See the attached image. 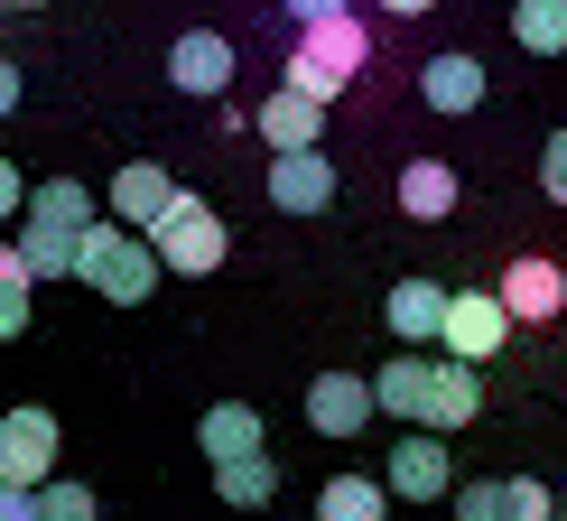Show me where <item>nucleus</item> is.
I'll return each mask as SVG.
<instances>
[{
  "instance_id": "nucleus-12",
  "label": "nucleus",
  "mask_w": 567,
  "mask_h": 521,
  "mask_svg": "<svg viewBox=\"0 0 567 521\" xmlns=\"http://www.w3.org/2000/svg\"><path fill=\"white\" fill-rule=\"evenodd\" d=\"M475 410H484V372H465V364H446V354H429V410H419V429L446 438V429H465Z\"/></svg>"
},
{
  "instance_id": "nucleus-23",
  "label": "nucleus",
  "mask_w": 567,
  "mask_h": 521,
  "mask_svg": "<svg viewBox=\"0 0 567 521\" xmlns=\"http://www.w3.org/2000/svg\"><path fill=\"white\" fill-rule=\"evenodd\" d=\"M29 289L38 279H29V260H19V243H0V345L29 326Z\"/></svg>"
},
{
  "instance_id": "nucleus-28",
  "label": "nucleus",
  "mask_w": 567,
  "mask_h": 521,
  "mask_svg": "<svg viewBox=\"0 0 567 521\" xmlns=\"http://www.w3.org/2000/svg\"><path fill=\"white\" fill-rule=\"evenodd\" d=\"M10 215H29V177H19L10 159H0V224H10Z\"/></svg>"
},
{
  "instance_id": "nucleus-24",
  "label": "nucleus",
  "mask_w": 567,
  "mask_h": 521,
  "mask_svg": "<svg viewBox=\"0 0 567 521\" xmlns=\"http://www.w3.org/2000/svg\"><path fill=\"white\" fill-rule=\"evenodd\" d=\"M503 521H558V493L539 476H503Z\"/></svg>"
},
{
  "instance_id": "nucleus-17",
  "label": "nucleus",
  "mask_w": 567,
  "mask_h": 521,
  "mask_svg": "<svg viewBox=\"0 0 567 521\" xmlns=\"http://www.w3.org/2000/svg\"><path fill=\"white\" fill-rule=\"evenodd\" d=\"M372 410H391V419L419 429V410H429V354H400V364L372 372Z\"/></svg>"
},
{
  "instance_id": "nucleus-8",
  "label": "nucleus",
  "mask_w": 567,
  "mask_h": 521,
  "mask_svg": "<svg viewBox=\"0 0 567 521\" xmlns=\"http://www.w3.org/2000/svg\"><path fill=\"white\" fill-rule=\"evenodd\" d=\"M493 298H503L512 326H549L558 307H567V270H558L549 252H522V260H503V289H493Z\"/></svg>"
},
{
  "instance_id": "nucleus-5",
  "label": "nucleus",
  "mask_w": 567,
  "mask_h": 521,
  "mask_svg": "<svg viewBox=\"0 0 567 521\" xmlns=\"http://www.w3.org/2000/svg\"><path fill=\"white\" fill-rule=\"evenodd\" d=\"M150 252H158V270H186V279H205V270H215V260L233 252V224H224L205 196H177V205H168V224L150 233Z\"/></svg>"
},
{
  "instance_id": "nucleus-21",
  "label": "nucleus",
  "mask_w": 567,
  "mask_h": 521,
  "mask_svg": "<svg viewBox=\"0 0 567 521\" xmlns=\"http://www.w3.org/2000/svg\"><path fill=\"white\" fill-rule=\"evenodd\" d=\"M215 493L233 512H261V503H279V457H243V466H215Z\"/></svg>"
},
{
  "instance_id": "nucleus-2",
  "label": "nucleus",
  "mask_w": 567,
  "mask_h": 521,
  "mask_svg": "<svg viewBox=\"0 0 567 521\" xmlns=\"http://www.w3.org/2000/svg\"><path fill=\"white\" fill-rule=\"evenodd\" d=\"M93 224H103V215H93V186L84 177L29 186V215H19V260H29V279H75Z\"/></svg>"
},
{
  "instance_id": "nucleus-1",
  "label": "nucleus",
  "mask_w": 567,
  "mask_h": 521,
  "mask_svg": "<svg viewBox=\"0 0 567 521\" xmlns=\"http://www.w3.org/2000/svg\"><path fill=\"white\" fill-rule=\"evenodd\" d=\"M289 29H298V47H289V65H279V84L307 93V103H336V93L372 65V29L353 10H336V0H298Z\"/></svg>"
},
{
  "instance_id": "nucleus-13",
  "label": "nucleus",
  "mask_w": 567,
  "mask_h": 521,
  "mask_svg": "<svg viewBox=\"0 0 567 521\" xmlns=\"http://www.w3.org/2000/svg\"><path fill=\"white\" fill-rule=\"evenodd\" d=\"M168 84H177V93H205V103H215V93L233 84V38L186 29V38L168 47Z\"/></svg>"
},
{
  "instance_id": "nucleus-9",
  "label": "nucleus",
  "mask_w": 567,
  "mask_h": 521,
  "mask_svg": "<svg viewBox=\"0 0 567 521\" xmlns=\"http://www.w3.org/2000/svg\"><path fill=\"white\" fill-rule=\"evenodd\" d=\"M168 205H177V177L158 168V159H122V177H112V224L150 243V233L168 224Z\"/></svg>"
},
{
  "instance_id": "nucleus-20",
  "label": "nucleus",
  "mask_w": 567,
  "mask_h": 521,
  "mask_svg": "<svg viewBox=\"0 0 567 521\" xmlns=\"http://www.w3.org/2000/svg\"><path fill=\"white\" fill-rule=\"evenodd\" d=\"M419 93H429V112H475L484 103V65L475 57H429Z\"/></svg>"
},
{
  "instance_id": "nucleus-27",
  "label": "nucleus",
  "mask_w": 567,
  "mask_h": 521,
  "mask_svg": "<svg viewBox=\"0 0 567 521\" xmlns=\"http://www.w3.org/2000/svg\"><path fill=\"white\" fill-rule=\"evenodd\" d=\"M539 196L567 205V131H549V150H539Z\"/></svg>"
},
{
  "instance_id": "nucleus-11",
  "label": "nucleus",
  "mask_w": 567,
  "mask_h": 521,
  "mask_svg": "<svg viewBox=\"0 0 567 521\" xmlns=\"http://www.w3.org/2000/svg\"><path fill=\"white\" fill-rule=\"evenodd\" d=\"M251 122H261L270 159H307V150H326V103H307V93H289V84H279L270 103L251 112Z\"/></svg>"
},
{
  "instance_id": "nucleus-30",
  "label": "nucleus",
  "mask_w": 567,
  "mask_h": 521,
  "mask_svg": "<svg viewBox=\"0 0 567 521\" xmlns=\"http://www.w3.org/2000/svg\"><path fill=\"white\" fill-rule=\"evenodd\" d=\"M10 112H19V65L0 57V122H10Z\"/></svg>"
},
{
  "instance_id": "nucleus-19",
  "label": "nucleus",
  "mask_w": 567,
  "mask_h": 521,
  "mask_svg": "<svg viewBox=\"0 0 567 521\" xmlns=\"http://www.w3.org/2000/svg\"><path fill=\"white\" fill-rule=\"evenodd\" d=\"M317 521H391L382 476H326L317 484Z\"/></svg>"
},
{
  "instance_id": "nucleus-4",
  "label": "nucleus",
  "mask_w": 567,
  "mask_h": 521,
  "mask_svg": "<svg viewBox=\"0 0 567 521\" xmlns=\"http://www.w3.org/2000/svg\"><path fill=\"white\" fill-rule=\"evenodd\" d=\"M56 457H65L56 410H38V400L0 410V484H10V493H47V484H56Z\"/></svg>"
},
{
  "instance_id": "nucleus-15",
  "label": "nucleus",
  "mask_w": 567,
  "mask_h": 521,
  "mask_svg": "<svg viewBox=\"0 0 567 521\" xmlns=\"http://www.w3.org/2000/svg\"><path fill=\"white\" fill-rule=\"evenodd\" d=\"M446 298H456V289H437V279H400V289L382 298L391 336L410 345V354H419V345H437V336H446Z\"/></svg>"
},
{
  "instance_id": "nucleus-18",
  "label": "nucleus",
  "mask_w": 567,
  "mask_h": 521,
  "mask_svg": "<svg viewBox=\"0 0 567 521\" xmlns=\"http://www.w3.org/2000/svg\"><path fill=\"white\" fill-rule=\"evenodd\" d=\"M400 215H419V224L456 215V168H446V159H410V168H400Z\"/></svg>"
},
{
  "instance_id": "nucleus-25",
  "label": "nucleus",
  "mask_w": 567,
  "mask_h": 521,
  "mask_svg": "<svg viewBox=\"0 0 567 521\" xmlns=\"http://www.w3.org/2000/svg\"><path fill=\"white\" fill-rule=\"evenodd\" d=\"M93 512H103V503H93V484H75V476H56L38 493V521H93Z\"/></svg>"
},
{
  "instance_id": "nucleus-3",
  "label": "nucleus",
  "mask_w": 567,
  "mask_h": 521,
  "mask_svg": "<svg viewBox=\"0 0 567 521\" xmlns=\"http://www.w3.org/2000/svg\"><path fill=\"white\" fill-rule=\"evenodd\" d=\"M75 279H84L93 298H112V307H140V298L158 289V252L140 243V233H122V224H93V233H84Z\"/></svg>"
},
{
  "instance_id": "nucleus-6",
  "label": "nucleus",
  "mask_w": 567,
  "mask_h": 521,
  "mask_svg": "<svg viewBox=\"0 0 567 521\" xmlns=\"http://www.w3.org/2000/svg\"><path fill=\"white\" fill-rule=\"evenodd\" d=\"M382 493L391 503H456V457H446V438L410 429L391 447V466H382Z\"/></svg>"
},
{
  "instance_id": "nucleus-26",
  "label": "nucleus",
  "mask_w": 567,
  "mask_h": 521,
  "mask_svg": "<svg viewBox=\"0 0 567 521\" xmlns=\"http://www.w3.org/2000/svg\"><path fill=\"white\" fill-rule=\"evenodd\" d=\"M456 521H503V476H484V484H456Z\"/></svg>"
},
{
  "instance_id": "nucleus-29",
  "label": "nucleus",
  "mask_w": 567,
  "mask_h": 521,
  "mask_svg": "<svg viewBox=\"0 0 567 521\" xmlns=\"http://www.w3.org/2000/svg\"><path fill=\"white\" fill-rule=\"evenodd\" d=\"M0 521H38V493H10V484H0Z\"/></svg>"
},
{
  "instance_id": "nucleus-10",
  "label": "nucleus",
  "mask_w": 567,
  "mask_h": 521,
  "mask_svg": "<svg viewBox=\"0 0 567 521\" xmlns=\"http://www.w3.org/2000/svg\"><path fill=\"white\" fill-rule=\"evenodd\" d=\"M372 419H382V410H372L363 372H317V382H307V429H317V438H363Z\"/></svg>"
},
{
  "instance_id": "nucleus-14",
  "label": "nucleus",
  "mask_w": 567,
  "mask_h": 521,
  "mask_svg": "<svg viewBox=\"0 0 567 521\" xmlns=\"http://www.w3.org/2000/svg\"><path fill=\"white\" fill-rule=\"evenodd\" d=\"M270 205H279V215H326V205H336V159H326V150L270 159Z\"/></svg>"
},
{
  "instance_id": "nucleus-31",
  "label": "nucleus",
  "mask_w": 567,
  "mask_h": 521,
  "mask_svg": "<svg viewBox=\"0 0 567 521\" xmlns=\"http://www.w3.org/2000/svg\"><path fill=\"white\" fill-rule=\"evenodd\" d=\"M558 521H567V493H558Z\"/></svg>"
},
{
  "instance_id": "nucleus-22",
  "label": "nucleus",
  "mask_w": 567,
  "mask_h": 521,
  "mask_svg": "<svg viewBox=\"0 0 567 521\" xmlns=\"http://www.w3.org/2000/svg\"><path fill=\"white\" fill-rule=\"evenodd\" d=\"M512 38H522L530 57H567V0H522V10H512Z\"/></svg>"
},
{
  "instance_id": "nucleus-7",
  "label": "nucleus",
  "mask_w": 567,
  "mask_h": 521,
  "mask_svg": "<svg viewBox=\"0 0 567 521\" xmlns=\"http://www.w3.org/2000/svg\"><path fill=\"white\" fill-rule=\"evenodd\" d=\"M503 336H512V317H503V298L493 289H456L446 298V364H465V372H484L493 354H503Z\"/></svg>"
},
{
  "instance_id": "nucleus-16",
  "label": "nucleus",
  "mask_w": 567,
  "mask_h": 521,
  "mask_svg": "<svg viewBox=\"0 0 567 521\" xmlns=\"http://www.w3.org/2000/svg\"><path fill=\"white\" fill-rule=\"evenodd\" d=\"M196 447L215 466H243V457H270L261 447V410H251V400H215V410L196 419Z\"/></svg>"
}]
</instances>
